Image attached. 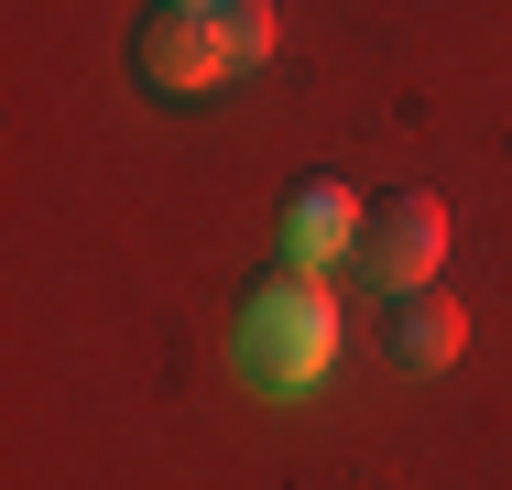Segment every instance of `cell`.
Here are the masks:
<instances>
[{
	"label": "cell",
	"mask_w": 512,
	"mask_h": 490,
	"mask_svg": "<svg viewBox=\"0 0 512 490\" xmlns=\"http://www.w3.org/2000/svg\"><path fill=\"white\" fill-rule=\"evenodd\" d=\"M360 240H371V207H360L349 175H295V186H284V262H295V273L360 251Z\"/></svg>",
	"instance_id": "4"
},
{
	"label": "cell",
	"mask_w": 512,
	"mask_h": 490,
	"mask_svg": "<svg viewBox=\"0 0 512 490\" xmlns=\"http://www.w3.org/2000/svg\"><path fill=\"white\" fill-rule=\"evenodd\" d=\"M229 11V44H240V66H262L273 55V0H218Z\"/></svg>",
	"instance_id": "6"
},
{
	"label": "cell",
	"mask_w": 512,
	"mask_h": 490,
	"mask_svg": "<svg viewBox=\"0 0 512 490\" xmlns=\"http://www.w3.org/2000/svg\"><path fill=\"white\" fill-rule=\"evenodd\" d=\"M458 349H469V305L436 294V284L404 294V316H393V360H404V371H447Z\"/></svg>",
	"instance_id": "5"
},
{
	"label": "cell",
	"mask_w": 512,
	"mask_h": 490,
	"mask_svg": "<svg viewBox=\"0 0 512 490\" xmlns=\"http://www.w3.org/2000/svg\"><path fill=\"white\" fill-rule=\"evenodd\" d=\"M229 360H240L251 382H273V392L327 382V360H338V294L316 284V273L251 284L240 294V327H229Z\"/></svg>",
	"instance_id": "1"
},
{
	"label": "cell",
	"mask_w": 512,
	"mask_h": 490,
	"mask_svg": "<svg viewBox=\"0 0 512 490\" xmlns=\"http://www.w3.org/2000/svg\"><path fill=\"white\" fill-rule=\"evenodd\" d=\"M360 262H371V284H393V294H425V273L447 262V196H382L371 207V240H360Z\"/></svg>",
	"instance_id": "3"
},
{
	"label": "cell",
	"mask_w": 512,
	"mask_h": 490,
	"mask_svg": "<svg viewBox=\"0 0 512 490\" xmlns=\"http://www.w3.org/2000/svg\"><path fill=\"white\" fill-rule=\"evenodd\" d=\"M131 66H142V88H164V98H207V88H229V77H240L229 11H218V0H164V11H142Z\"/></svg>",
	"instance_id": "2"
}]
</instances>
